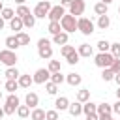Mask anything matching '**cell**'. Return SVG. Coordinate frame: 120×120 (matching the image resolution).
I'll return each mask as SVG.
<instances>
[{"label":"cell","mask_w":120,"mask_h":120,"mask_svg":"<svg viewBox=\"0 0 120 120\" xmlns=\"http://www.w3.org/2000/svg\"><path fill=\"white\" fill-rule=\"evenodd\" d=\"M38 56L43 60H51L52 58V45L47 38H41L38 41Z\"/></svg>","instance_id":"obj_1"},{"label":"cell","mask_w":120,"mask_h":120,"mask_svg":"<svg viewBox=\"0 0 120 120\" xmlns=\"http://www.w3.org/2000/svg\"><path fill=\"white\" fill-rule=\"evenodd\" d=\"M94 28H96V24H94L88 17H77V30H79L82 36L94 34Z\"/></svg>","instance_id":"obj_2"},{"label":"cell","mask_w":120,"mask_h":120,"mask_svg":"<svg viewBox=\"0 0 120 120\" xmlns=\"http://www.w3.org/2000/svg\"><path fill=\"white\" fill-rule=\"evenodd\" d=\"M112 62H114V56L111 54V51H107V52H98V54L94 56V64H96L98 68H101V69L111 68Z\"/></svg>","instance_id":"obj_3"},{"label":"cell","mask_w":120,"mask_h":120,"mask_svg":"<svg viewBox=\"0 0 120 120\" xmlns=\"http://www.w3.org/2000/svg\"><path fill=\"white\" fill-rule=\"evenodd\" d=\"M17 60H19V56H17L15 51H11V49H4V51H0V62H2L6 68H13V66H17Z\"/></svg>","instance_id":"obj_4"},{"label":"cell","mask_w":120,"mask_h":120,"mask_svg":"<svg viewBox=\"0 0 120 120\" xmlns=\"http://www.w3.org/2000/svg\"><path fill=\"white\" fill-rule=\"evenodd\" d=\"M60 24H62V30H64V32L71 34V32H75V30H77V17H75V15H71V13H66V15L62 17Z\"/></svg>","instance_id":"obj_5"},{"label":"cell","mask_w":120,"mask_h":120,"mask_svg":"<svg viewBox=\"0 0 120 120\" xmlns=\"http://www.w3.org/2000/svg\"><path fill=\"white\" fill-rule=\"evenodd\" d=\"M51 2L49 0H41V2H38L36 4V8H34V15H36V19H45L47 15H49V11H51Z\"/></svg>","instance_id":"obj_6"},{"label":"cell","mask_w":120,"mask_h":120,"mask_svg":"<svg viewBox=\"0 0 120 120\" xmlns=\"http://www.w3.org/2000/svg\"><path fill=\"white\" fill-rule=\"evenodd\" d=\"M32 77H34L36 84H45L47 81H51V71H49V68H39V69H36V73Z\"/></svg>","instance_id":"obj_7"},{"label":"cell","mask_w":120,"mask_h":120,"mask_svg":"<svg viewBox=\"0 0 120 120\" xmlns=\"http://www.w3.org/2000/svg\"><path fill=\"white\" fill-rule=\"evenodd\" d=\"M64 15H66V8H64L62 4H58V6H52V8H51L47 19H49V21H62Z\"/></svg>","instance_id":"obj_8"},{"label":"cell","mask_w":120,"mask_h":120,"mask_svg":"<svg viewBox=\"0 0 120 120\" xmlns=\"http://www.w3.org/2000/svg\"><path fill=\"white\" fill-rule=\"evenodd\" d=\"M84 9H86L84 0H73V2H71V6H69V13H71V15H75V17L82 15V13H84Z\"/></svg>","instance_id":"obj_9"},{"label":"cell","mask_w":120,"mask_h":120,"mask_svg":"<svg viewBox=\"0 0 120 120\" xmlns=\"http://www.w3.org/2000/svg\"><path fill=\"white\" fill-rule=\"evenodd\" d=\"M68 41H69V34H68V32H64V30L52 36V43H54V45H66Z\"/></svg>","instance_id":"obj_10"},{"label":"cell","mask_w":120,"mask_h":120,"mask_svg":"<svg viewBox=\"0 0 120 120\" xmlns=\"http://www.w3.org/2000/svg\"><path fill=\"white\" fill-rule=\"evenodd\" d=\"M9 28H11V30H15V34H17V32H22V28H24L22 19H21L19 15H15V17L9 21Z\"/></svg>","instance_id":"obj_11"},{"label":"cell","mask_w":120,"mask_h":120,"mask_svg":"<svg viewBox=\"0 0 120 120\" xmlns=\"http://www.w3.org/2000/svg\"><path fill=\"white\" fill-rule=\"evenodd\" d=\"M77 51H79V54H81V56H84V58H90V56L94 54V47H92L90 43H81Z\"/></svg>","instance_id":"obj_12"},{"label":"cell","mask_w":120,"mask_h":120,"mask_svg":"<svg viewBox=\"0 0 120 120\" xmlns=\"http://www.w3.org/2000/svg\"><path fill=\"white\" fill-rule=\"evenodd\" d=\"M24 103H26L30 109H36V107H38V103H39L38 94H36V92H28V94H26V98H24Z\"/></svg>","instance_id":"obj_13"},{"label":"cell","mask_w":120,"mask_h":120,"mask_svg":"<svg viewBox=\"0 0 120 120\" xmlns=\"http://www.w3.org/2000/svg\"><path fill=\"white\" fill-rule=\"evenodd\" d=\"M66 82H68L69 86H79V84L82 82V77H81L79 73H68V75H66Z\"/></svg>","instance_id":"obj_14"},{"label":"cell","mask_w":120,"mask_h":120,"mask_svg":"<svg viewBox=\"0 0 120 120\" xmlns=\"http://www.w3.org/2000/svg\"><path fill=\"white\" fill-rule=\"evenodd\" d=\"M68 107H69V99L66 96L56 98V101H54V109L56 111H68Z\"/></svg>","instance_id":"obj_15"},{"label":"cell","mask_w":120,"mask_h":120,"mask_svg":"<svg viewBox=\"0 0 120 120\" xmlns=\"http://www.w3.org/2000/svg\"><path fill=\"white\" fill-rule=\"evenodd\" d=\"M4 43H6V49H11V51H17V49L21 47V43H19L17 36H8Z\"/></svg>","instance_id":"obj_16"},{"label":"cell","mask_w":120,"mask_h":120,"mask_svg":"<svg viewBox=\"0 0 120 120\" xmlns=\"http://www.w3.org/2000/svg\"><path fill=\"white\" fill-rule=\"evenodd\" d=\"M68 111H69L71 116H79V114H82V103L81 101H73V103H69Z\"/></svg>","instance_id":"obj_17"},{"label":"cell","mask_w":120,"mask_h":120,"mask_svg":"<svg viewBox=\"0 0 120 120\" xmlns=\"http://www.w3.org/2000/svg\"><path fill=\"white\" fill-rule=\"evenodd\" d=\"M92 112H98V103L88 99L86 103H82V114L86 116V114H92Z\"/></svg>","instance_id":"obj_18"},{"label":"cell","mask_w":120,"mask_h":120,"mask_svg":"<svg viewBox=\"0 0 120 120\" xmlns=\"http://www.w3.org/2000/svg\"><path fill=\"white\" fill-rule=\"evenodd\" d=\"M99 30H107L109 26H111V19H109V15H99L98 17V24H96Z\"/></svg>","instance_id":"obj_19"},{"label":"cell","mask_w":120,"mask_h":120,"mask_svg":"<svg viewBox=\"0 0 120 120\" xmlns=\"http://www.w3.org/2000/svg\"><path fill=\"white\" fill-rule=\"evenodd\" d=\"M17 81H19V86H21V88H30V84H34V77L22 75V73H21V77H19Z\"/></svg>","instance_id":"obj_20"},{"label":"cell","mask_w":120,"mask_h":120,"mask_svg":"<svg viewBox=\"0 0 120 120\" xmlns=\"http://www.w3.org/2000/svg\"><path fill=\"white\" fill-rule=\"evenodd\" d=\"M4 88H6L9 94H15V90L21 88V86H19V81H17V79H8V81L4 82Z\"/></svg>","instance_id":"obj_21"},{"label":"cell","mask_w":120,"mask_h":120,"mask_svg":"<svg viewBox=\"0 0 120 120\" xmlns=\"http://www.w3.org/2000/svg\"><path fill=\"white\" fill-rule=\"evenodd\" d=\"M107 11H109V4H105V2H98L96 6H94V13L99 17V15H107Z\"/></svg>","instance_id":"obj_22"},{"label":"cell","mask_w":120,"mask_h":120,"mask_svg":"<svg viewBox=\"0 0 120 120\" xmlns=\"http://www.w3.org/2000/svg\"><path fill=\"white\" fill-rule=\"evenodd\" d=\"M88 99H90V90H88V88H81V90H77V101L86 103Z\"/></svg>","instance_id":"obj_23"},{"label":"cell","mask_w":120,"mask_h":120,"mask_svg":"<svg viewBox=\"0 0 120 120\" xmlns=\"http://www.w3.org/2000/svg\"><path fill=\"white\" fill-rule=\"evenodd\" d=\"M98 114H112V105L111 103H98Z\"/></svg>","instance_id":"obj_24"},{"label":"cell","mask_w":120,"mask_h":120,"mask_svg":"<svg viewBox=\"0 0 120 120\" xmlns=\"http://www.w3.org/2000/svg\"><path fill=\"white\" fill-rule=\"evenodd\" d=\"M45 112H47V111L36 107V109H32V112H30V120H45Z\"/></svg>","instance_id":"obj_25"},{"label":"cell","mask_w":120,"mask_h":120,"mask_svg":"<svg viewBox=\"0 0 120 120\" xmlns=\"http://www.w3.org/2000/svg\"><path fill=\"white\" fill-rule=\"evenodd\" d=\"M4 75H6V79H19V77H21V73H19L17 66H13V68H6Z\"/></svg>","instance_id":"obj_26"},{"label":"cell","mask_w":120,"mask_h":120,"mask_svg":"<svg viewBox=\"0 0 120 120\" xmlns=\"http://www.w3.org/2000/svg\"><path fill=\"white\" fill-rule=\"evenodd\" d=\"M30 112H32V111H30V107H28L26 103L17 107V116H19V118H28V116H30Z\"/></svg>","instance_id":"obj_27"},{"label":"cell","mask_w":120,"mask_h":120,"mask_svg":"<svg viewBox=\"0 0 120 120\" xmlns=\"http://www.w3.org/2000/svg\"><path fill=\"white\" fill-rule=\"evenodd\" d=\"M47 30H49V34H52V36L58 34V32H62V24H60V21H51Z\"/></svg>","instance_id":"obj_28"},{"label":"cell","mask_w":120,"mask_h":120,"mask_svg":"<svg viewBox=\"0 0 120 120\" xmlns=\"http://www.w3.org/2000/svg\"><path fill=\"white\" fill-rule=\"evenodd\" d=\"M22 22H24V26H26V28H32V26L36 24V15L30 11L28 15H24V17H22Z\"/></svg>","instance_id":"obj_29"},{"label":"cell","mask_w":120,"mask_h":120,"mask_svg":"<svg viewBox=\"0 0 120 120\" xmlns=\"http://www.w3.org/2000/svg\"><path fill=\"white\" fill-rule=\"evenodd\" d=\"M79 58H81L79 51H73L71 54H68V56H66V62H68L69 66H75V64H79Z\"/></svg>","instance_id":"obj_30"},{"label":"cell","mask_w":120,"mask_h":120,"mask_svg":"<svg viewBox=\"0 0 120 120\" xmlns=\"http://www.w3.org/2000/svg\"><path fill=\"white\" fill-rule=\"evenodd\" d=\"M51 81H52L54 84H58V86H60V84L66 81V75H62L60 71H54V73H51Z\"/></svg>","instance_id":"obj_31"},{"label":"cell","mask_w":120,"mask_h":120,"mask_svg":"<svg viewBox=\"0 0 120 120\" xmlns=\"http://www.w3.org/2000/svg\"><path fill=\"white\" fill-rule=\"evenodd\" d=\"M15 36H17V39H19L21 47H22V45H28V43H30V36H28L26 32H17Z\"/></svg>","instance_id":"obj_32"},{"label":"cell","mask_w":120,"mask_h":120,"mask_svg":"<svg viewBox=\"0 0 120 120\" xmlns=\"http://www.w3.org/2000/svg\"><path fill=\"white\" fill-rule=\"evenodd\" d=\"M114 75H116V73H114L111 68H105V69L101 71V79H103V81H114Z\"/></svg>","instance_id":"obj_33"},{"label":"cell","mask_w":120,"mask_h":120,"mask_svg":"<svg viewBox=\"0 0 120 120\" xmlns=\"http://www.w3.org/2000/svg\"><path fill=\"white\" fill-rule=\"evenodd\" d=\"M98 49H99V52H107V51H111V41H107V39H99V41H98Z\"/></svg>","instance_id":"obj_34"},{"label":"cell","mask_w":120,"mask_h":120,"mask_svg":"<svg viewBox=\"0 0 120 120\" xmlns=\"http://www.w3.org/2000/svg\"><path fill=\"white\" fill-rule=\"evenodd\" d=\"M45 90H47V94L54 96V94L58 92V84H54L52 81H47V82H45Z\"/></svg>","instance_id":"obj_35"},{"label":"cell","mask_w":120,"mask_h":120,"mask_svg":"<svg viewBox=\"0 0 120 120\" xmlns=\"http://www.w3.org/2000/svg\"><path fill=\"white\" fill-rule=\"evenodd\" d=\"M0 15H2V17H4L6 21H11V19L15 17V11H13L11 8H4V9L0 11Z\"/></svg>","instance_id":"obj_36"},{"label":"cell","mask_w":120,"mask_h":120,"mask_svg":"<svg viewBox=\"0 0 120 120\" xmlns=\"http://www.w3.org/2000/svg\"><path fill=\"white\" fill-rule=\"evenodd\" d=\"M62 69V64H60V60H49V71L51 73H54V71H60Z\"/></svg>","instance_id":"obj_37"},{"label":"cell","mask_w":120,"mask_h":120,"mask_svg":"<svg viewBox=\"0 0 120 120\" xmlns=\"http://www.w3.org/2000/svg\"><path fill=\"white\" fill-rule=\"evenodd\" d=\"M73 51H75V47H73V45H68V43H66V45H62V47H60V54H62V56H64V58H66V56H68V54H71V52H73Z\"/></svg>","instance_id":"obj_38"},{"label":"cell","mask_w":120,"mask_h":120,"mask_svg":"<svg viewBox=\"0 0 120 120\" xmlns=\"http://www.w3.org/2000/svg\"><path fill=\"white\" fill-rule=\"evenodd\" d=\"M6 103H8V105H13V107H19V105H21V99H19L15 94H9L8 99H6Z\"/></svg>","instance_id":"obj_39"},{"label":"cell","mask_w":120,"mask_h":120,"mask_svg":"<svg viewBox=\"0 0 120 120\" xmlns=\"http://www.w3.org/2000/svg\"><path fill=\"white\" fill-rule=\"evenodd\" d=\"M60 116H58V111L56 109H51V111H47L45 112V120H58Z\"/></svg>","instance_id":"obj_40"},{"label":"cell","mask_w":120,"mask_h":120,"mask_svg":"<svg viewBox=\"0 0 120 120\" xmlns=\"http://www.w3.org/2000/svg\"><path fill=\"white\" fill-rule=\"evenodd\" d=\"M28 13H30V9H28L24 4H22V6H19V8H17V11H15V15H19L21 19H22L24 15H28Z\"/></svg>","instance_id":"obj_41"},{"label":"cell","mask_w":120,"mask_h":120,"mask_svg":"<svg viewBox=\"0 0 120 120\" xmlns=\"http://www.w3.org/2000/svg\"><path fill=\"white\" fill-rule=\"evenodd\" d=\"M111 54L114 58H120V43H111Z\"/></svg>","instance_id":"obj_42"},{"label":"cell","mask_w":120,"mask_h":120,"mask_svg":"<svg viewBox=\"0 0 120 120\" xmlns=\"http://www.w3.org/2000/svg\"><path fill=\"white\" fill-rule=\"evenodd\" d=\"M111 69L114 73H120V58H114V62L111 64Z\"/></svg>","instance_id":"obj_43"},{"label":"cell","mask_w":120,"mask_h":120,"mask_svg":"<svg viewBox=\"0 0 120 120\" xmlns=\"http://www.w3.org/2000/svg\"><path fill=\"white\" fill-rule=\"evenodd\" d=\"M4 111H6V114H15L17 112V107H13V105H4Z\"/></svg>","instance_id":"obj_44"},{"label":"cell","mask_w":120,"mask_h":120,"mask_svg":"<svg viewBox=\"0 0 120 120\" xmlns=\"http://www.w3.org/2000/svg\"><path fill=\"white\" fill-rule=\"evenodd\" d=\"M112 112L120 116V99H116V103H112Z\"/></svg>","instance_id":"obj_45"},{"label":"cell","mask_w":120,"mask_h":120,"mask_svg":"<svg viewBox=\"0 0 120 120\" xmlns=\"http://www.w3.org/2000/svg\"><path fill=\"white\" fill-rule=\"evenodd\" d=\"M86 120H99L98 112H92V114H86Z\"/></svg>","instance_id":"obj_46"},{"label":"cell","mask_w":120,"mask_h":120,"mask_svg":"<svg viewBox=\"0 0 120 120\" xmlns=\"http://www.w3.org/2000/svg\"><path fill=\"white\" fill-rule=\"evenodd\" d=\"M71 2H73V0H60V4H62L64 8H66V6L69 8V6H71Z\"/></svg>","instance_id":"obj_47"},{"label":"cell","mask_w":120,"mask_h":120,"mask_svg":"<svg viewBox=\"0 0 120 120\" xmlns=\"http://www.w3.org/2000/svg\"><path fill=\"white\" fill-rule=\"evenodd\" d=\"M98 116H99V120H109L112 114H98Z\"/></svg>","instance_id":"obj_48"},{"label":"cell","mask_w":120,"mask_h":120,"mask_svg":"<svg viewBox=\"0 0 120 120\" xmlns=\"http://www.w3.org/2000/svg\"><path fill=\"white\" fill-rule=\"evenodd\" d=\"M4 26H6V19L0 15V30H4Z\"/></svg>","instance_id":"obj_49"},{"label":"cell","mask_w":120,"mask_h":120,"mask_svg":"<svg viewBox=\"0 0 120 120\" xmlns=\"http://www.w3.org/2000/svg\"><path fill=\"white\" fill-rule=\"evenodd\" d=\"M114 82L120 86V73H116V75H114Z\"/></svg>","instance_id":"obj_50"},{"label":"cell","mask_w":120,"mask_h":120,"mask_svg":"<svg viewBox=\"0 0 120 120\" xmlns=\"http://www.w3.org/2000/svg\"><path fill=\"white\" fill-rule=\"evenodd\" d=\"M6 116V111H4V107H0V118H4Z\"/></svg>","instance_id":"obj_51"},{"label":"cell","mask_w":120,"mask_h":120,"mask_svg":"<svg viewBox=\"0 0 120 120\" xmlns=\"http://www.w3.org/2000/svg\"><path fill=\"white\" fill-rule=\"evenodd\" d=\"M15 2H17V4H19V6H22V4H24V2H26V0H15Z\"/></svg>","instance_id":"obj_52"},{"label":"cell","mask_w":120,"mask_h":120,"mask_svg":"<svg viewBox=\"0 0 120 120\" xmlns=\"http://www.w3.org/2000/svg\"><path fill=\"white\" fill-rule=\"evenodd\" d=\"M116 98L120 99V86H118V90H116Z\"/></svg>","instance_id":"obj_53"},{"label":"cell","mask_w":120,"mask_h":120,"mask_svg":"<svg viewBox=\"0 0 120 120\" xmlns=\"http://www.w3.org/2000/svg\"><path fill=\"white\" fill-rule=\"evenodd\" d=\"M2 9H4V4H2V0H0V11H2Z\"/></svg>","instance_id":"obj_54"},{"label":"cell","mask_w":120,"mask_h":120,"mask_svg":"<svg viewBox=\"0 0 120 120\" xmlns=\"http://www.w3.org/2000/svg\"><path fill=\"white\" fill-rule=\"evenodd\" d=\"M101 2H105V4H111V2H112V0H101Z\"/></svg>","instance_id":"obj_55"},{"label":"cell","mask_w":120,"mask_h":120,"mask_svg":"<svg viewBox=\"0 0 120 120\" xmlns=\"http://www.w3.org/2000/svg\"><path fill=\"white\" fill-rule=\"evenodd\" d=\"M2 98H4V94H2V90H0V99H2Z\"/></svg>","instance_id":"obj_56"},{"label":"cell","mask_w":120,"mask_h":120,"mask_svg":"<svg viewBox=\"0 0 120 120\" xmlns=\"http://www.w3.org/2000/svg\"><path fill=\"white\" fill-rule=\"evenodd\" d=\"M118 17H120V8H118Z\"/></svg>","instance_id":"obj_57"},{"label":"cell","mask_w":120,"mask_h":120,"mask_svg":"<svg viewBox=\"0 0 120 120\" xmlns=\"http://www.w3.org/2000/svg\"><path fill=\"white\" fill-rule=\"evenodd\" d=\"M0 86H2V79H0Z\"/></svg>","instance_id":"obj_58"},{"label":"cell","mask_w":120,"mask_h":120,"mask_svg":"<svg viewBox=\"0 0 120 120\" xmlns=\"http://www.w3.org/2000/svg\"><path fill=\"white\" fill-rule=\"evenodd\" d=\"M109 120H114V118H112V116H111V118H109Z\"/></svg>","instance_id":"obj_59"},{"label":"cell","mask_w":120,"mask_h":120,"mask_svg":"<svg viewBox=\"0 0 120 120\" xmlns=\"http://www.w3.org/2000/svg\"><path fill=\"white\" fill-rule=\"evenodd\" d=\"M58 120H62V118H58Z\"/></svg>","instance_id":"obj_60"},{"label":"cell","mask_w":120,"mask_h":120,"mask_svg":"<svg viewBox=\"0 0 120 120\" xmlns=\"http://www.w3.org/2000/svg\"><path fill=\"white\" fill-rule=\"evenodd\" d=\"M39 2H41V0H39Z\"/></svg>","instance_id":"obj_61"}]
</instances>
